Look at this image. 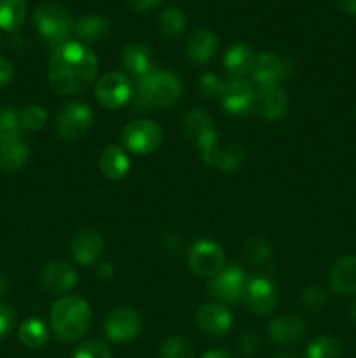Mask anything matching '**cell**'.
<instances>
[{
    "label": "cell",
    "mask_w": 356,
    "mask_h": 358,
    "mask_svg": "<svg viewBox=\"0 0 356 358\" xmlns=\"http://www.w3.org/2000/svg\"><path fill=\"white\" fill-rule=\"evenodd\" d=\"M239 352L243 355H253L258 348V338L255 334H244L243 338L239 339Z\"/></svg>",
    "instance_id": "obj_40"
},
{
    "label": "cell",
    "mask_w": 356,
    "mask_h": 358,
    "mask_svg": "<svg viewBox=\"0 0 356 358\" xmlns=\"http://www.w3.org/2000/svg\"><path fill=\"white\" fill-rule=\"evenodd\" d=\"M339 7L348 14H356V0H337Z\"/></svg>",
    "instance_id": "obj_44"
},
{
    "label": "cell",
    "mask_w": 356,
    "mask_h": 358,
    "mask_svg": "<svg viewBox=\"0 0 356 358\" xmlns=\"http://www.w3.org/2000/svg\"><path fill=\"white\" fill-rule=\"evenodd\" d=\"M198 325L209 336H225L232 327V315L225 306L208 304L199 310Z\"/></svg>",
    "instance_id": "obj_17"
},
{
    "label": "cell",
    "mask_w": 356,
    "mask_h": 358,
    "mask_svg": "<svg viewBox=\"0 0 356 358\" xmlns=\"http://www.w3.org/2000/svg\"><path fill=\"white\" fill-rule=\"evenodd\" d=\"M292 73L290 62L272 55V52H262L255 59L251 76L260 87H278L283 79Z\"/></svg>",
    "instance_id": "obj_12"
},
{
    "label": "cell",
    "mask_w": 356,
    "mask_h": 358,
    "mask_svg": "<svg viewBox=\"0 0 356 358\" xmlns=\"http://www.w3.org/2000/svg\"><path fill=\"white\" fill-rule=\"evenodd\" d=\"M199 91H201V94L205 98L213 100V98L222 96L223 84L215 73H205V76L199 79Z\"/></svg>",
    "instance_id": "obj_37"
},
{
    "label": "cell",
    "mask_w": 356,
    "mask_h": 358,
    "mask_svg": "<svg viewBox=\"0 0 356 358\" xmlns=\"http://www.w3.org/2000/svg\"><path fill=\"white\" fill-rule=\"evenodd\" d=\"M244 301L248 308L257 315L271 313L278 303V290L274 283L267 278H253L248 282L246 292H244Z\"/></svg>",
    "instance_id": "obj_13"
},
{
    "label": "cell",
    "mask_w": 356,
    "mask_h": 358,
    "mask_svg": "<svg viewBox=\"0 0 356 358\" xmlns=\"http://www.w3.org/2000/svg\"><path fill=\"white\" fill-rule=\"evenodd\" d=\"M20 117L21 128L28 129V131H37V129L44 128V124L47 122V112L38 105H31L21 112Z\"/></svg>",
    "instance_id": "obj_35"
},
{
    "label": "cell",
    "mask_w": 356,
    "mask_h": 358,
    "mask_svg": "<svg viewBox=\"0 0 356 358\" xmlns=\"http://www.w3.org/2000/svg\"><path fill=\"white\" fill-rule=\"evenodd\" d=\"M47 329L38 318H28L20 327V341L28 348H40L47 341Z\"/></svg>",
    "instance_id": "obj_30"
},
{
    "label": "cell",
    "mask_w": 356,
    "mask_h": 358,
    "mask_svg": "<svg viewBox=\"0 0 356 358\" xmlns=\"http://www.w3.org/2000/svg\"><path fill=\"white\" fill-rule=\"evenodd\" d=\"M122 143L128 150L135 154L156 152L163 143V131L154 121H133L122 129Z\"/></svg>",
    "instance_id": "obj_6"
},
{
    "label": "cell",
    "mask_w": 356,
    "mask_h": 358,
    "mask_svg": "<svg viewBox=\"0 0 356 358\" xmlns=\"http://www.w3.org/2000/svg\"><path fill=\"white\" fill-rule=\"evenodd\" d=\"M274 358H295V357H292V355H278V357H274Z\"/></svg>",
    "instance_id": "obj_48"
},
{
    "label": "cell",
    "mask_w": 356,
    "mask_h": 358,
    "mask_svg": "<svg viewBox=\"0 0 356 358\" xmlns=\"http://www.w3.org/2000/svg\"><path fill=\"white\" fill-rule=\"evenodd\" d=\"M101 171L110 180H121L129 171V159L124 150L117 145H107L100 157Z\"/></svg>",
    "instance_id": "obj_25"
},
{
    "label": "cell",
    "mask_w": 356,
    "mask_h": 358,
    "mask_svg": "<svg viewBox=\"0 0 356 358\" xmlns=\"http://www.w3.org/2000/svg\"><path fill=\"white\" fill-rule=\"evenodd\" d=\"M163 2V0H129V3H131L133 9L136 10H150L154 9L156 6H159V3Z\"/></svg>",
    "instance_id": "obj_42"
},
{
    "label": "cell",
    "mask_w": 356,
    "mask_h": 358,
    "mask_svg": "<svg viewBox=\"0 0 356 358\" xmlns=\"http://www.w3.org/2000/svg\"><path fill=\"white\" fill-rule=\"evenodd\" d=\"M98 59L80 42H65L56 48L49 63V83L56 93L75 94L86 90L96 76Z\"/></svg>",
    "instance_id": "obj_1"
},
{
    "label": "cell",
    "mask_w": 356,
    "mask_h": 358,
    "mask_svg": "<svg viewBox=\"0 0 356 358\" xmlns=\"http://www.w3.org/2000/svg\"><path fill=\"white\" fill-rule=\"evenodd\" d=\"M202 358H234L230 355L229 352H225V350H212V352L205 353Z\"/></svg>",
    "instance_id": "obj_45"
},
{
    "label": "cell",
    "mask_w": 356,
    "mask_h": 358,
    "mask_svg": "<svg viewBox=\"0 0 356 358\" xmlns=\"http://www.w3.org/2000/svg\"><path fill=\"white\" fill-rule=\"evenodd\" d=\"M136 93L143 107L168 108L173 107L180 98L181 84L180 79L171 72L156 69L152 73L138 79Z\"/></svg>",
    "instance_id": "obj_3"
},
{
    "label": "cell",
    "mask_w": 356,
    "mask_h": 358,
    "mask_svg": "<svg viewBox=\"0 0 356 358\" xmlns=\"http://www.w3.org/2000/svg\"><path fill=\"white\" fill-rule=\"evenodd\" d=\"M122 65L136 79H142V77L149 76L156 70L152 52L147 45L140 44V42H133V44L126 45V49L122 51Z\"/></svg>",
    "instance_id": "obj_21"
},
{
    "label": "cell",
    "mask_w": 356,
    "mask_h": 358,
    "mask_svg": "<svg viewBox=\"0 0 356 358\" xmlns=\"http://www.w3.org/2000/svg\"><path fill=\"white\" fill-rule=\"evenodd\" d=\"M98 275L103 280L110 278V276L114 275V268H112L110 262H100V264H98Z\"/></svg>",
    "instance_id": "obj_43"
},
{
    "label": "cell",
    "mask_w": 356,
    "mask_h": 358,
    "mask_svg": "<svg viewBox=\"0 0 356 358\" xmlns=\"http://www.w3.org/2000/svg\"><path fill=\"white\" fill-rule=\"evenodd\" d=\"M131 91L133 87L128 77H124L119 72L105 73L96 83V87H94L96 100L105 108H110V110L122 107L131 98Z\"/></svg>",
    "instance_id": "obj_10"
},
{
    "label": "cell",
    "mask_w": 356,
    "mask_h": 358,
    "mask_svg": "<svg viewBox=\"0 0 356 358\" xmlns=\"http://www.w3.org/2000/svg\"><path fill=\"white\" fill-rule=\"evenodd\" d=\"M223 252L222 247L213 241L201 240L188 252V266L192 271L202 278H213L223 269Z\"/></svg>",
    "instance_id": "obj_8"
},
{
    "label": "cell",
    "mask_w": 356,
    "mask_h": 358,
    "mask_svg": "<svg viewBox=\"0 0 356 358\" xmlns=\"http://www.w3.org/2000/svg\"><path fill=\"white\" fill-rule=\"evenodd\" d=\"M103 238L93 229H86L77 234L72 241V255L79 264L89 266L103 254Z\"/></svg>",
    "instance_id": "obj_20"
},
{
    "label": "cell",
    "mask_w": 356,
    "mask_h": 358,
    "mask_svg": "<svg viewBox=\"0 0 356 358\" xmlns=\"http://www.w3.org/2000/svg\"><path fill=\"white\" fill-rule=\"evenodd\" d=\"M302 301L311 310H321L327 304V292L321 287H307L302 294Z\"/></svg>",
    "instance_id": "obj_38"
},
{
    "label": "cell",
    "mask_w": 356,
    "mask_h": 358,
    "mask_svg": "<svg viewBox=\"0 0 356 358\" xmlns=\"http://www.w3.org/2000/svg\"><path fill=\"white\" fill-rule=\"evenodd\" d=\"M91 325V310L80 297L68 296L56 301L51 310V327L61 341H75L82 338Z\"/></svg>",
    "instance_id": "obj_2"
},
{
    "label": "cell",
    "mask_w": 356,
    "mask_h": 358,
    "mask_svg": "<svg viewBox=\"0 0 356 358\" xmlns=\"http://www.w3.org/2000/svg\"><path fill=\"white\" fill-rule=\"evenodd\" d=\"M73 358H112V352L107 345L100 341H86L77 346Z\"/></svg>",
    "instance_id": "obj_36"
},
{
    "label": "cell",
    "mask_w": 356,
    "mask_h": 358,
    "mask_svg": "<svg viewBox=\"0 0 356 358\" xmlns=\"http://www.w3.org/2000/svg\"><path fill=\"white\" fill-rule=\"evenodd\" d=\"M288 107L286 93L279 87H258L255 91L253 108L265 119L281 117Z\"/></svg>",
    "instance_id": "obj_18"
},
{
    "label": "cell",
    "mask_w": 356,
    "mask_h": 358,
    "mask_svg": "<svg viewBox=\"0 0 356 358\" xmlns=\"http://www.w3.org/2000/svg\"><path fill=\"white\" fill-rule=\"evenodd\" d=\"M255 59L257 56L250 45L236 44L223 56V66H225L227 73H230L232 77H243L253 70Z\"/></svg>",
    "instance_id": "obj_24"
},
{
    "label": "cell",
    "mask_w": 356,
    "mask_h": 358,
    "mask_svg": "<svg viewBox=\"0 0 356 358\" xmlns=\"http://www.w3.org/2000/svg\"><path fill=\"white\" fill-rule=\"evenodd\" d=\"M248 287V278L239 266L232 264L222 269L216 276H213L209 283V290L213 296L225 303H236L244 296Z\"/></svg>",
    "instance_id": "obj_11"
},
{
    "label": "cell",
    "mask_w": 356,
    "mask_h": 358,
    "mask_svg": "<svg viewBox=\"0 0 356 358\" xmlns=\"http://www.w3.org/2000/svg\"><path fill=\"white\" fill-rule=\"evenodd\" d=\"M332 290L341 296L356 294V255H342L335 261L330 271Z\"/></svg>",
    "instance_id": "obj_16"
},
{
    "label": "cell",
    "mask_w": 356,
    "mask_h": 358,
    "mask_svg": "<svg viewBox=\"0 0 356 358\" xmlns=\"http://www.w3.org/2000/svg\"><path fill=\"white\" fill-rule=\"evenodd\" d=\"M10 79H13V65H10L9 59L0 56V87L9 84Z\"/></svg>",
    "instance_id": "obj_41"
},
{
    "label": "cell",
    "mask_w": 356,
    "mask_h": 358,
    "mask_svg": "<svg viewBox=\"0 0 356 358\" xmlns=\"http://www.w3.org/2000/svg\"><path fill=\"white\" fill-rule=\"evenodd\" d=\"M194 357V346L188 339L181 336H173L166 339L161 346V358H192Z\"/></svg>",
    "instance_id": "obj_33"
},
{
    "label": "cell",
    "mask_w": 356,
    "mask_h": 358,
    "mask_svg": "<svg viewBox=\"0 0 356 358\" xmlns=\"http://www.w3.org/2000/svg\"><path fill=\"white\" fill-rule=\"evenodd\" d=\"M7 289H9V280H7V276L0 275V294H6Z\"/></svg>",
    "instance_id": "obj_46"
},
{
    "label": "cell",
    "mask_w": 356,
    "mask_h": 358,
    "mask_svg": "<svg viewBox=\"0 0 356 358\" xmlns=\"http://www.w3.org/2000/svg\"><path fill=\"white\" fill-rule=\"evenodd\" d=\"M93 110L82 101L63 105L56 115V131L65 140H77L86 135L93 126Z\"/></svg>",
    "instance_id": "obj_5"
},
{
    "label": "cell",
    "mask_w": 356,
    "mask_h": 358,
    "mask_svg": "<svg viewBox=\"0 0 356 358\" xmlns=\"http://www.w3.org/2000/svg\"><path fill=\"white\" fill-rule=\"evenodd\" d=\"M202 161L222 171H234L243 166L244 161H246V152L239 145H215L212 150L202 154Z\"/></svg>",
    "instance_id": "obj_22"
},
{
    "label": "cell",
    "mask_w": 356,
    "mask_h": 358,
    "mask_svg": "<svg viewBox=\"0 0 356 358\" xmlns=\"http://www.w3.org/2000/svg\"><path fill=\"white\" fill-rule=\"evenodd\" d=\"M271 254V245L265 240H262V238H250V240L244 243V255H246L248 261L253 262L255 266H260L264 264V262H267Z\"/></svg>",
    "instance_id": "obj_34"
},
{
    "label": "cell",
    "mask_w": 356,
    "mask_h": 358,
    "mask_svg": "<svg viewBox=\"0 0 356 358\" xmlns=\"http://www.w3.org/2000/svg\"><path fill=\"white\" fill-rule=\"evenodd\" d=\"M28 159V145L20 138L0 142V168L6 171H17Z\"/></svg>",
    "instance_id": "obj_27"
},
{
    "label": "cell",
    "mask_w": 356,
    "mask_h": 358,
    "mask_svg": "<svg viewBox=\"0 0 356 358\" xmlns=\"http://www.w3.org/2000/svg\"><path fill=\"white\" fill-rule=\"evenodd\" d=\"M253 100H255V90L250 83L241 79H234L230 83L223 84L222 101L223 108H225L229 114H246L250 108H253Z\"/></svg>",
    "instance_id": "obj_14"
},
{
    "label": "cell",
    "mask_w": 356,
    "mask_h": 358,
    "mask_svg": "<svg viewBox=\"0 0 356 358\" xmlns=\"http://www.w3.org/2000/svg\"><path fill=\"white\" fill-rule=\"evenodd\" d=\"M159 31L166 38H178L187 28V17L181 13L180 9H175V7H168L161 13L159 21Z\"/></svg>",
    "instance_id": "obj_29"
},
{
    "label": "cell",
    "mask_w": 356,
    "mask_h": 358,
    "mask_svg": "<svg viewBox=\"0 0 356 358\" xmlns=\"http://www.w3.org/2000/svg\"><path fill=\"white\" fill-rule=\"evenodd\" d=\"M348 315H349V318H351L353 324L356 325V303L351 304V308L348 310Z\"/></svg>",
    "instance_id": "obj_47"
},
{
    "label": "cell",
    "mask_w": 356,
    "mask_h": 358,
    "mask_svg": "<svg viewBox=\"0 0 356 358\" xmlns=\"http://www.w3.org/2000/svg\"><path fill=\"white\" fill-rule=\"evenodd\" d=\"M105 336L114 343H128L142 331V317L131 308H117L105 318Z\"/></svg>",
    "instance_id": "obj_9"
},
{
    "label": "cell",
    "mask_w": 356,
    "mask_h": 358,
    "mask_svg": "<svg viewBox=\"0 0 356 358\" xmlns=\"http://www.w3.org/2000/svg\"><path fill=\"white\" fill-rule=\"evenodd\" d=\"M269 336L276 345H297L306 336V324L295 315H285V317H279L271 322Z\"/></svg>",
    "instance_id": "obj_19"
},
{
    "label": "cell",
    "mask_w": 356,
    "mask_h": 358,
    "mask_svg": "<svg viewBox=\"0 0 356 358\" xmlns=\"http://www.w3.org/2000/svg\"><path fill=\"white\" fill-rule=\"evenodd\" d=\"M21 117L16 108L2 107L0 108V142L6 140L20 138Z\"/></svg>",
    "instance_id": "obj_32"
},
{
    "label": "cell",
    "mask_w": 356,
    "mask_h": 358,
    "mask_svg": "<svg viewBox=\"0 0 356 358\" xmlns=\"http://www.w3.org/2000/svg\"><path fill=\"white\" fill-rule=\"evenodd\" d=\"M73 30H75V35L80 41L98 42L110 34V21L105 16L87 14V16H82L77 21Z\"/></svg>",
    "instance_id": "obj_26"
},
{
    "label": "cell",
    "mask_w": 356,
    "mask_h": 358,
    "mask_svg": "<svg viewBox=\"0 0 356 358\" xmlns=\"http://www.w3.org/2000/svg\"><path fill=\"white\" fill-rule=\"evenodd\" d=\"M38 282L49 294H63L77 285V273L65 262L54 261L42 268Z\"/></svg>",
    "instance_id": "obj_15"
},
{
    "label": "cell",
    "mask_w": 356,
    "mask_h": 358,
    "mask_svg": "<svg viewBox=\"0 0 356 358\" xmlns=\"http://www.w3.org/2000/svg\"><path fill=\"white\" fill-rule=\"evenodd\" d=\"M34 24L38 34L52 45L65 44L73 23L68 10L56 2H42L34 10Z\"/></svg>",
    "instance_id": "obj_4"
},
{
    "label": "cell",
    "mask_w": 356,
    "mask_h": 358,
    "mask_svg": "<svg viewBox=\"0 0 356 358\" xmlns=\"http://www.w3.org/2000/svg\"><path fill=\"white\" fill-rule=\"evenodd\" d=\"M27 16L24 0H0V28L7 31L17 30Z\"/></svg>",
    "instance_id": "obj_28"
},
{
    "label": "cell",
    "mask_w": 356,
    "mask_h": 358,
    "mask_svg": "<svg viewBox=\"0 0 356 358\" xmlns=\"http://www.w3.org/2000/svg\"><path fill=\"white\" fill-rule=\"evenodd\" d=\"M14 327V311L9 306L0 303V339L6 338Z\"/></svg>",
    "instance_id": "obj_39"
},
{
    "label": "cell",
    "mask_w": 356,
    "mask_h": 358,
    "mask_svg": "<svg viewBox=\"0 0 356 358\" xmlns=\"http://www.w3.org/2000/svg\"><path fill=\"white\" fill-rule=\"evenodd\" d=\"M216 45H218V41L213 31L205 30V28L195 30L187 41V58L198 65L209 62L215 55Z\"/></svg>",
    "instance_id": "obj_23"
},
{
    "label": "cell",
    "mask_w": 356,
    "mask_h": 358,
    "mask_svg": "<svg viewBox=\"0 0 356 358\" xmlns=\"http://www.w3.org/2000/svg\"><path fill=\"white\" fill-rule=\"evenodd\" d=\"M181 131L198 145V149L201 150V156L216 145L215 126L201 108H194V110H188L181 115Z\"/></svg>",
    "instance_id": "obj_7"
},
{
    "label": "cell",
    "mask_w": 356,
    "mask_h": 358,
    "mask_svg": "<svg viewBox=\"0 0 356 358\" xmlns=\"http://www.w3.org/2000/svg\"><path fill=\"white\" fill-rule=\"evenodd\" d=\"M342 343L334 336L316 338L306 350V358H341Z\"/></svg>",
    "instance_id": "obj_31"
}]
</instances>
